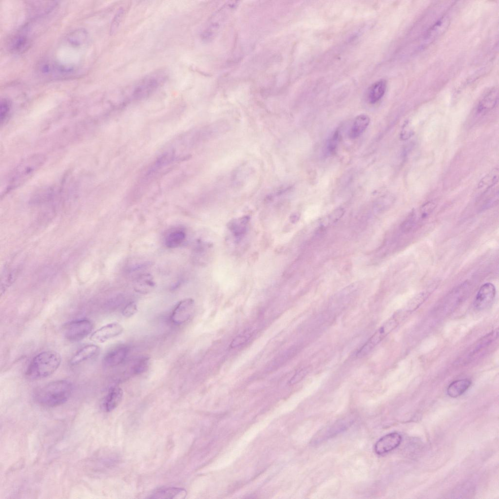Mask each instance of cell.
Segmentation results:
<instances>
[{
    "label": "cell",
    "mask_w": 499,
    "mask_h": 499,
    "mask_svg": "<svg viewBox=\"0 0 499 499\" xmlns=\"http://www.w3.org/2000/svg\"><path fill=\"white\" fill-rule=\"evenodd\" d=\"M73 389V384L70 381L56 380L38 388L34 393V399L41 406L54 407L65 403L71 396Z\"/></svg>",
    "instance_id": "1"
},
{
    "label": "cell",
    "mask_w": 499,
    "mask_h": 499,
    "mask_svg": "<svg viewBox=\"0 0 499 499\" xmlns=\"http://www.w3.org/2000/svg\"><path fill=\"white\" fill-rule=\"evenodd\" d=\"M61 362L60 354L55 350H47L35 356L29 363L26 376L32 380L47 378L58 369Z\"/></svg>",
    "instance_id": "2"
},
{
    "label": "cell",
    "mask_w": 499,
    "mask_h": 499,
    "mask_svg": "<svg viewBox=\"0 0 499 499\" xmlns=\"http://www.w3.org/2000/svg\"><path fill=\"white\" fill-rule=\"evenodd\" d=\"M46 158L42 154H35L25 158L16 167L9 178L8 190L17 187L26 181L43 165Z\"/></svg>",
    "instance_id": "3"
},
{
    "label": "cell",
    "mask_w": 499,
    "mask_h": 499,
    "mask_svg": "<svg viewBox=\"0 0 499 499\" xmlns=\"http://www.w3.org/2000/svg\"><path fill=\"white\" fill-rule=\"evenodd\" d=\"M400 313L395 314L382 325L363 345L357 352L358 358L367 355L380 342L393 330L399 325L402 316Z\"/></svg>",
    "instance_id": "4"
},
{
    "label": "cell",
    "mask_w": 499,
    "mask_h": 499,
    "mask_svg": "<svg viewBox=\"0 0 499 499\" xmlns=\"http://www.w3.org/2000/svg\"><path fill=\"white\" fill-rule=\"evenodd\" d=\"M93 324L87 319H80L67 323L64 327L66 338L71 342H78L86 337L92 331Z\"/></svg>",
    "instance_id": "5"
},
{
    "label": "cell",
    "mask_w": 499,
    "mask_h": 499,
    "mask_svg": "<svg viewBox=\"0 0 499 499\" xmlns=\"http://www.w3.org/2000/svg\"><path fill=\"white\" fill-rule=\"evenodd\" d=\"M195 309L194 300L186 298L179 301L173 308L171 315L172 322L176 325L182 324L192 317Z\"/></svg>",
    "instance_id": "6"
},
{
    "label": "cell",
    "mask_w": 499,
    "mask_h": 499,
    "mask_svg": "<svg viewBox=\"0 0 499 499\" xmlns=\"http://www.w3.org/2000/svg\"><path fill=\"white\" fill-rule=\"evenodd\" d=\"M354 421V417L352 416L340 419L318 433L312 441L313 443H318L332 438L347 429Z\"/></svg>",
    "instance_id": "7"
},
{
    "label": "cell",
    "mask_w": 499,
    "mask_h": 499,
    "mask_svg": "<svg viewBox=\"0 0 499 499\" xmlns=\"http://www.w3.org/2000/svg\"><path fill=\"white\" fill-rule=\"evenodd\" d=\"M164 77L160 74L152 75L142 80L134 90V98H144L154 92L164 80Z\"/></svg>",
    "instance_id": "8"
},
{
    "label": "cell",
    "mask_w": 499,
    "mask_h": 499,
    "mask_svg": "<svg viewBox=\"0 0 499 499\" xmlns=\"http://www.w3.org/2000/svg\"><path fill=\"white\" fill-rule=\"evenodd\" d=\"M496 289L491 283L483 284L479 289L474 302V307L479 310L486 309L494 302Z\"/></svg>",
    "instance_id": "9"
},
{
    "label": "cell",
    "mask_w": 499,
    "mask_h": 499,
    "mask_svg": "<svg viewBox=\"0 0 499 499\" xmlns=\"http://www.w3.org/2000/svg\"><path fill=\"white\" fill-rule=\"evenodd\" d=\"M123 330V326L118 323H110L96 330L91 335V339L95 342L103 343L120 335Z\"/></svg>",
    "instance_id": "10"
},
{
    "label": "cell",
    "mask_w": 499,
    "mask_h": 499,
    "mask_svg": "<svg viewBox=\"0 0 499 499\" xmlns=\"http://www.w3.org/2000/svg\"><path fill=\"white\" fill-rule=\"evenodd\" d=\"M129 352L127 346L119 345L110 349L104 356L102 365L106 368L116 366L126 358Z\"/></svg>",
    "instance_id": "11"
},
{
    "label": "cell",
    "mask_w": 499,
    "mask_h": 499,
    "mask_svg": "<svg viewBox=\"0 0 499 499\" xmlns=\"http://www.w3.org/2000/svg\"><path fill=\"white\" fill-rule=\"evenodd\" d=\"M402 441L401 435L397 432L387 434L380 438L374 445L375 453L382 455L397 447Z\"/></svg>",
    "instance_id": "12"
},
{
    "label": "cell",
    "mask_w": 499,
    "mask_h": 499,
    "mask_svg": "<svg viewBox=\"0 0 499 499\" xmlns=\"http://www.w3.org/2000/svg\"><path fill=\"white\" fill-rule=\"evenodd\" d=\"M100 347L94 344L86 345L78 350L71 358L70 363L72 365H79L98 355Z\"/></svg>",
    "instance_id": "13"
},
{
    "label": "cell",
    "mask_w": 499,
    "mask_h": 499,
    "mask_svg": "<svg viewBox=\"0 0 499 499\" xmlns=\"http://www.w3.org/2000/svg\"><path fill=\"white\" fill-rule=\"evenodd\" d=\"M123 397V390L118 386H113L109 389L104 397L102 406L106 412L115 409L120 403Z\"/></svg>",
    "instance_id": "14"
},
{
    "label": "cell",
    "mask_w": 499,
    "mask_h": 499,
    "mask_svg": "<svg viewBox=\"0 0 499 499\" xmlns=\"http://www.w3.org/2000/svg\"><path fill=\"white\" fill-rule=\"evenodd\" d=\"M449 24L448 17L444 16L440 18L426 31L423 37L424 43H428L435 40L445 31Z\"/></svg>",
    "instance_id": "15"
},
{
    "label": "cell",
    "mask_w": 499,
    "mask_h": 499,
    "mask_svg": "<svg viewBox=\"0 0 499 499\" xmlns=\"http://www.w3.org/2000/svg\"><path fill=\"white\" fill-rule=\"evenodd\" d=\"M435 207V203L432 202H428L422 205L418 210H413L409 213L415 229L422 225L427 219Z\"/></svg>",
    "instance_id": "16"
},
{
    "label": "cell",
    "mask_w": 499,
    "mask_h": 499,
    "mask_svg": "<svg viewBox=\"0 0 499 499\" xmlns=\"http://www.w3.org/2000/svg\"><path fill=\"white\" fill-rule=\"evenodd\" d=\"M186 496L185 489L178 487H167L155 491L149 497L150 499H184Z\"/></svg>",
    "instance_id": "17"
},
{
    "label": "cell",
    "mask_w": 499,
    "mask_h": 499,
    "mask_svg": "<svg viewBox=\"0 0 499 499\" xmlns=\"http://www.w3.org/2000/svg\"><path fill=\"white\" fill-rule=\"evenodd\" d=\"M29 44V39L24 32H19L13 36L8 42V48L14 53H21L26 50Z\"/></svg>",
    "instance_id": "18"
},
{
    "label": "cell",
    "mask_w": 499,
    "mask_h": 499,
    "mask_svg": "<svg viewBox=\"0 0 499 499\" xmlns=\"http://www.w3.org/2000/svg\"><path fill=\"white\" fill-rule=\"evenodd\" d=\"M387 83L384 79H380L372 84L368 88L367 98L369 103L374 104L384 96Z\"/></svg>",
    "instance_id": "19"
},
{
    "label": "cell",
    "mask_w": 499,
    "mask_h": 499,
    "mask_svg": "<svg viewBox=\"0 0 499 499\" xmlns=\"http://www.w3.org/2000/svg\"><path fill=\"white\" fill-rule=\"evenodd\" d=\"M370 121V117L367 115L361 114L357 115L350 130L349 136L351 138H356L360 136L367 128Z\"/></svg>",
    "instance_id": "20"
},
{
    "label": "cell",
    "mask_w": 499,
    "mask_h": 499,
    "mask_svg": "<svg viewBox=\"0 0 499 499\" xmlns=\"http://www.w3.org/2000/svg\"><path fill=\"white\" fill-rule=\"evenodd\" d=\"M155 287L153 276L150 274L139 276L135 281L134 285V290L140 293L146 294L152 291Z\"/></svg>",
    "instance_id": "21"
},
{
    "label": "cell",
    "mask_w": 499,
    "mask_h": 499,
    "mask_svg": "<svg viewBox=\"0 0 499 499\" xmlns=\"http://www.w3.org/2000/svg\"><path fill=\"white\" fill-rule=\"evenodd\" d=\"M186 233L181 229H175L166 234L164 243L170 249L176 248L182 245L186 239Z\"/></svg>",
    "instance_id": "22"
},
{
    "label": "cell",
    "mask_w": 499,
    "mask_h": 499,
    "mask_svg": "<svg viewBox=\"0 0 499 499\" xmlns=\"http://www.w3.org/2000/svg\"><path fill=\"white\" fill-rule=\"evenodd\" d=\"M471 382L468 379H461L451 383L448 386L447 393L452 398H457L463 394L470 387Z\"/></svg>",
    "instance_id": "23"
},
{
    "label": "cell",
    "mask_w": 499,
    "mask_h": 499,
    "mask_svg": "<svg viewBox=\"0 0 499 499\" xmlns=\"http://www.w3.org/2000/svg\"><path fill=\"white\" fill-rule=\"evenodd\" d=\"M498 99V90L494 88L490 90L479 103L478 111L479 113H483L491 110L496 105Z\"/></svg>",
    "instance_id": "24"
},
{
    "label": "cell",
    "mask_w": 499,
    "mask_h": 499,
    "mask_svg": "<svg viewBox=\"0 0 499 499\" xmlns=\"http://www.w3.org/2000/svg\"><path fill=\"white\" fill-rule=\"evenodd\" d=\"M499 173L498 168L492 170L479 182L478 189L486 191L494 186L498 182Z\"/></svg>",
    "instance_id": "25"
},
{
    "label": "cell",
    "mask_w": 499,
    "mask_h": 499,
    "mask_svg": "<svg viewBox=\"0 0 499 499\" xmlns=\"http://www.w3.org/2000/svg\"><path fill=\"white\" fill-rule=\"evenodd\" d=\"M88 35L87 32L83 29H78L73 31L67 36V40L68 42L74 46H79L83 44L87 40Z\"/></svg>",
    "instance_id": "26"
},
{
    "label": "cell",
    "mask_w": 499,
    "mask_h": 499,
    "mask_svg": "<svg viewBox=\"0 0 499 499\" xmlns=\"http://www.w3.org/2000/svg\"><path fill=\"white\" fill-rule=\"evenodd\" d=\"M428 296L427 292H422L418 294L409 302L408 311H413L416 309L425 300Z\"/></svg>",
    "instance_id": "27"
},
{
    "label": "cell",
    "mask_w": 499,
    "mask_h": 499,
    "mask_svg": "<svg viewBox=\"0 0 499 499\" xmlns=\"http://www.w3.org/2000/svg\"><path fill=\"white\" fill-rule=\"evenodd\" d=\"M339 139V133L338 130H336L333 133L327 142L326 149L328 154H333L336 151Z\"/></svg>",
    "instance_id": "28"
},
{
    "label": "cell",
    "mask_w": 499,
    "mask_h": 499,
    "mask_svg": "<svg viewBox=\"0 0 499 499\" xmlns=\"http://www.w3.org/2000/svg\"><path fill=\"white\" fill-rule=\"evenodd\" d=\"M149 365V359L143 357L139 359L133 366V372L135 374L144 373L148 369Z\"/></svg>",
    "instance_id": "29"
},
{
    "label": "cell",
    "mask_w": 499,
    "mask_h": 499,
    "mask_svg": "<svg viewBox=\"0 0 499 499\" xmlns=\"http://www.w3.org/2000/svg\"><path fill=\"white\" fill-rule=\"evenodd\" d=\"M124 10L123 8H119L115 15L110 27V34H114L117 30L119 24L124 16Z\"/></svg>",
    "instance_id": "30"
},
{
    "label": "cell",
    "mask_w": 499,
    "mask_h": 499,
    "mask_svg": "<svg viewBox=\"0 0 499 499\" xmlns=\"http://www.w3.org/2000/svg\"><path fill=\"white\" fill-rule=\"evenodd\" d=\"M138 311L136 304L134 302L128 303L122 309V314L126 318H130L134 315Z\"/></svg>",
    "instance_id": "31"
},
{
    "label": "cell",
    "mask_w": 499,
    "mask_h": 499,
    "mask_svg": "<svg viewBox=\"0 0 499 499\" xmlns=\"http://www.w3.org/2000/svg\"><path fill=\"white\" fill-rule=\"evenodd\" d=\"M10 109V103L5 98L1 99L0 101V119L1 123L4 122Z\"/></svg>",
    "instance_id": "32"
},
{
    "label": "cell",
    "mask_w": 499,
    "mask_h": 499,
    "mask_svg": "<svg viewBox=\"0 0 499 499\" xmlns=\"http://www.w3.org/2000/svg\"><path fill=\"white\" fill-rule=\"evenodd\" d=\"M308 371L307 368H303L296 373L290 380V384H294L300 381L306 375Z\"/></svg>",
    "instance_id": "33"
},
{
    "label": "cell",
    "mask_w": 499,
    "mask_h": 499,
    "mask_svg": "<svg viewBox=\"0 0 499 499\" xmlns=\"http://www.w3.org/2000/svg\"><path fill=\"white\" fill-rule=\"evenodd\" d=\"M344 213L345 211L342 208L337 209L329 214V219L331 222H335L343 216Z\"/></svg>",
    "instance_id": "34"
},
{
    "label": "cell",
    "mask_w": 499,
    "mask_h": 499,
    "mask_svg": "<svg viewBox=\"0 0 499 499\" xmlns=\"http://www.w3.org/2000/svg\"><path fill=\"white\" fill-rule=\"evenodd\" d=\"M247 337L245 335H239L235 337L230 344V346L235 348L243 345L247 341Z\"/></svg>",
    "instance_id": "35"
},
{
    "label": "cell",
    "mask_w": 499,
    "mask_h": 499,
    "mask_svg": "<svg viewBox=\"0 0 499 499\" xmlns=\"http://www.w3.org/2000/svg\"><path fill=\"white\" fill-rule=\"evenodd\" d=\"M408 127L407 124H405L403 128L401 133V138L402 139H407L412 135V132Z\"/></svg>",
    "instance_id": "36"
},
{
    "label": "cell",
    "mask_w": 499,
    "mask_h": 499,
    "mask_svg": "<svg viewBox=\"0 0 499 499\" xmlns=\"http://www.w3.org/2000/svg\"><path fill=\"white\" fill-rule=\"evenodd\" d=\"M300 218V216L297 213H294L292 214L290 217V220L292 223L297 222Z\"/></svg>",
    "instance_id": "37"
}]
</instances>
